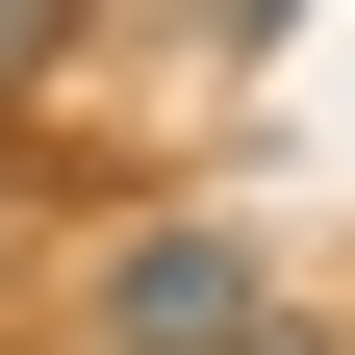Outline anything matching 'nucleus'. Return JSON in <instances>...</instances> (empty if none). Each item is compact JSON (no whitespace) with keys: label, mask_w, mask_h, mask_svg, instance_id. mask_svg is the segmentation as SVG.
Segmentation results:
<instances>
[{"label":"nucleus","mask_w":355,"mask_h":355,"mask_svg":"<svg viewBox=\"0 0 355 355\" xmlns=\"http://www.w3.org/2000/svg\"><path fill=\"white\" fill-rule=\"evenodd\" d=\"M229 355H330V330H279V304H254V330H229Z\"/></svg>","instance_id":"obj_3"},{"label":"nucleus","mask_w":355,"mask_h":355,"mask_svg":"<svg viewBox=\"0 0 355 355\" xmlns=\"http://www.w3.org/2000/svg\"><path fill=\"white\" fill-rule=\"evenodd\" d=\"M254 304H279V254H254L229 203H153V229L76 254V355H229Z\"/></svg>","instance_id":"obj_1"},{"label":"nucleus","mask_w":355,"mask_h":355,"mask_svg":"<svg viewBox=\"0 0 355 355\" xmlns=\"http://www.w3.org/2000/svg\"><path fill=\"white\" fill-rule=\"evenodd\" d=\"M0 76H51V0H0Z\"/></svg>","instance_id":"obj_2"}]
</instances>
